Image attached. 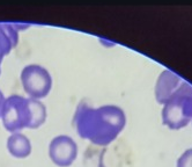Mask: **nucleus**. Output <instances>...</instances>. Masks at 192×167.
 Returning <instances> with one entry per match:
<instances>
[{"label": "nucleus", "instance_id": "nucleus-10", "mask_svg": "<svg viewBox=\"0 0 192 167\" xmlns=\"http://www.w3.org/2000/svg\"><path fill=\"white\" fill-rule=\"evenodd\" d=\"M3 102H5V96H3L2 92L0 91V116H1V110H2V106Z\"/></svg>", "mask_w": 192, "mask_h": 167}, {"label": "nucleus", "instance_id": "nucleus-3", "mask_svg": "<svg viewBox=\"0 0 192 167\" xmlns=\"http://www.w3.org/2000/svg\"><path fill=\"white\" fill-rule=\"evenodd\" d=\"M163 104L162 121L164 125L173 130L188 125L192 120V86L182 82Z\"/></svg>", "mask_w": 192, "mask_h": 167}, {"label": "nucleus", "instance_id": "nucleus-4", "mask_svg": "<svg viewBox=\"0 0 192 167\" xmlns=\"http://www.w3.org/2000/svg\"><path fill=\"white\" fill-rule=\"evenodd\" d=\"M23 89L32 99L45 98L52 87V78L47 70L41 65H28L21 72Z\"/></svg>", "mask_w": 192, "mask_h": 167}, {"label": "nucleus", "instance_id": "nucleus-6", "mask_svg": "<svg viewBox=\"0 0 192 167\" xmlns=\"http://www.w3.org/2000/svg\"><path fill=\"white\" fill-rule=\"evenodd\" d=\"M182 82V79L177 74L173 73L171 71H164L159 78L155 89V96L159 103L163 104L170 95L180 87Z\"/></svg>", "mask_w": 192, "mask_h": 167}, {"label": "nucleus", "instance_id": "nucleus-1", "mask_svg": "<svg viewBox=\"0 0 192 167\" xmlns=\"http://www.w3.org/2000/svg\"><path fill=\"white\" fill-rule=\"evenodd\" d=\"M78 135L97 146H107L122 133L126 124L123 109L117 106L90 108L81 106L74 117Z\"/></svg>", "mask_w": 192, "mask_h": 167}, {"label": "nucleus", "instance_id": "nucleus-8", "mask_svg": "<svg viewBox=\"0 0 192 167\" xmlns=\"http://www.w3.org/2000/svg\"><path fill=\"white\" fill-rule=\"evenodd\" d=\"M15 42L16 35L13 32V29L7 26H0V64L3 56L9 52L13 45H15Z\"/></svg>", "mask_w": 192, "mask_h": 167}, {"label": "nucleus", "instance_id": "nucleus-9", "mask_svg": "<svg viewBox=\"0 0 192 167\" xmlns=\"http://www.w3.org/2000/svg\"><path fill=\"white\" fill-rule=\"evenodd\" d=\"M176 167H192V148H188L181 154Z\"/></svg>", "mask_w": 192, "mask_h": 167}, {"label": "nucleus", "instance_id": "nucleus-5", "mask_svg": "<svg viewBox=\"0 0 192 167\" xmlns=\"http://www.w3.org/2000/svg\"><path fill=\"white\" fill-rule=\"evenodd\" d=\"M79 148L75 140L66 135L54 137L49 145V157L58 167H69L76 160Z\"/></svg>", "mask_w": 192, "mask_h": 167}, {"label": "nucleus", "instance_id": "nucleus-7", "mask_svg": "<svg viewBox=\"0 0 192 167\" xmlns=\"http://www.w3.org/2000/svg\"><path fill=\"white\" fill-rule=\"evenodd\" d=\"M7 151L16 159H24L31 153L32 146L30 139L21 132H13L7 138Z\"/></svg>", "mask_w": 192, "mask_h": 167}, {"label": "nucleus", "instance_id": "nucleus-2", "mask_svg": "<svg viewBox=\"0 0 192 167\" xmlns=\"http://www.w3.org/2000/svg\"><path fill=\"white\" fill-rule=\"evenodd\" d=\"M0 118L10 133L20 132L25 128L37 129L46 120V108L37 99L10 95L5 99Z\"/></svg>", "mask_w": 192, "mask_h": 167}]
</instances>
